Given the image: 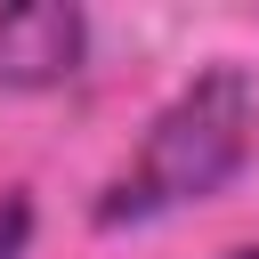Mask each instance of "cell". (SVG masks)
<instances>
[{"instance_id":"1","label":"cell","mask_w":259,"mask_h":259,"mask_svg":"<svg viewBox=\"0 0 259 259\" xmlns=\"http://www.w3.org/2000/svg\"><path fill=\"white\" fill-rule=\"evenodd\" d=\"M251 130H259V97L235 65L194 73L146 130L138 162L97 194V227H130V219H162L178 202L219 194L243 162H251Z\"/></svg>"},{"instance_id":"2","label":"cell","mask_w":259,"mask_h":259,"mask_svg":"<svg viewBox=\"0 0 259 259\" xmlns=\"http://www.w3.org/2000/svg\"><path fill=\"white\" fill-rule=\"evenodd\" d=\"M89 16L73 0H8L0 8V89H65L81 73Z\"/></svg>"},{"instance_id":"3","label":"cell","mask_w":259,"mask_h":259,"mask_svg":"<svg viewBox=\"0 0 259 259\" xmlns=\"http://www.w3.org/2000/svg\"><path fill=\"white\" fill-rule=\"evenodd\" d=\"M24 243H32V202L24 186H0V259H24Z\"/></svg>"},{"instance_id":"4","label":"cell","mask_w":259,"mask_h":259,"mask_svg":"<svg viewBox=\"0 0 259 259\" xmlns=\"http://www.w3.org/2000/svg\"><path fill=\"white\" fill-rule=\"evenodd\" d=\"M227 259H259V243H243V251H227Z\"/></svg>"}]
</instances>
